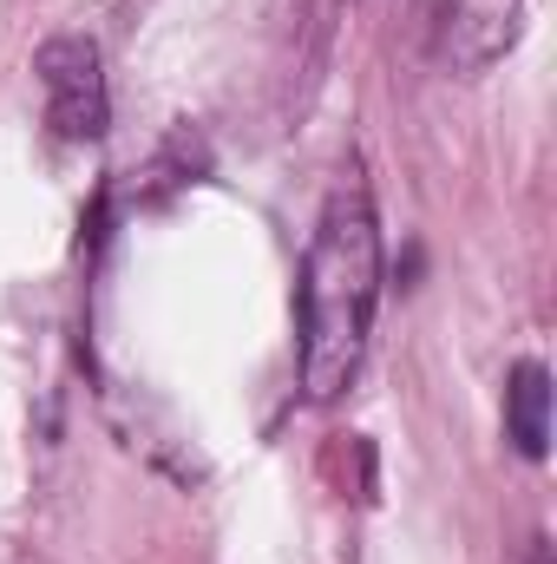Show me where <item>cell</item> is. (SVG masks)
<instances>
[{
	"label": "cell",
	"mask_w": 557,
	"mask_h": 564,
	"mask_svg": "<svg viewBox=\"0 0 557 564\" xmlns=\"http://www.w3.org/2000/svg\"><path fill=\"white\" fill-rule=\"evenodd\" d=\"M374 302H381V224H374L368 191L348 177L335 184L315 224L308 263H302V394L315 408L354 388Z\"/></svg>",
	"instance_id": "cell-1"
},
{
	"label": "cell",
	"mask_w": 557,
	"mask_h": 564,
	"mask_svg": "<svg viewBox=\"0 0 557 564\" xmlns=\"http://www.w3.org/2000/svg\"><path fill=\"white\" fill-rule=\"evenodd\" d=\"M40 93H46V126L66 144H92L112 126V93H106V59L86 33H59L33 59Z\"/></svg>",
	"instance_id": "cell-2"
},
{
	"label": "cell",
	"mask_w": 557,
	"mask_h": 564,
	"mask_svg": "<svg viewBox=\"0 0 557 564\" xmlns=\"http://www.w3.org/2000/svg\"><path fill=\"white\" fill-rule=\"evenodd\" d=\"M525 20V0H419L426 53L446 73H485L492 59L512 53Z\"/></svg>",
	"instance_id": "cell-3"
},
{
	"label": "cell",
	"mask_w": 557,
	"mask_h": 564,
	"mask_svg": "<svg viewBox=\"0 0 557 564\" xmlns=\"http://www.w3.org/2000/svg\"><path fill=\"white\" fill-rule=\"evenodd\" d=\"M505 440L525 459L551 453V375H545V361H518L505 375Z\"/></svg>",
	"instance_id": "cell-4"
},
{
	"label": "cell",
	"mask_w": 557,
	"mask_h": 564,
	"mask_svg": "<svg viewBox=\"0 0 557 564\" xmlns=\"http://www.w3.org/2000/svg\"><path fill=\"white\" fill-rule=\"evenodd\" d=\"M525 564H551V545H545V539H532V558Z\"/></svg>",
	"instance_id": "cell-5"
}]
</instances>
